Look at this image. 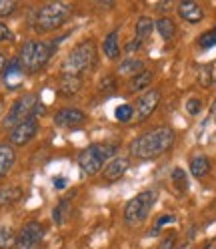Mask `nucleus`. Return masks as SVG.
Returning <instances> with one entry per match:
<instances>
[{
    "label": "nucleus",
    "instance_id": "423d86ee",
    "mask_svg": "<svg viewBox=\"0 0 216 249\" xmlns=\"http://www.w3.org/2000/svg\"><path fill=\"white\" fill-rule=\"evenodd\" d=\"M156 199H158V193L154 189H146V191H140L138 195H134L124 205V221L128 225L142 223L148 217L150 209L154 207V203H156Z\"/></svg>",
    "mask_w": 216,
    "mask_h": 249
},
{
    "label": "nucleus",
    "instance_id": "6e6552de",
    "mask_svg": "<svg viewBox=\"0 0 216 249\" xmlns=\"http://www.w3.org/2000/svg\"><path fill=\"white\" fill-rule=\"evenodd\" d=\"M44 239V227L38 221H28L22 225L20 233L16 235L18 249H40Z\"/></svg>",
    "mask_w": 216,
    "mask_h": 249
},
{
    "label": "nucleus",
    "instance_id": "9d476101",
    "mask_svg": "<svg viewBox=\"0 0 216 249\" xmlns=\"http://www.w3.org/2000/svg\"><path fill=\"white\" fill-rule=\"evenodd\" d=\"M84 123H86V113L76 107L60 108L54 115V124L58 129H76V127H82Z\"/></svg>",
    "mask_w": 216,
    "mask_h": 249
},
{
    "label": "nucleus",
    "instance_id": "f3484780",
    "mask_svg": "<svg viewBox=\"0 0 216 249\" xmlns=\"http://www.w3.org/2000/svg\"><path fill=\"white\" fill-rule=\"evenodd\" d=\"M190 173L196 179H204L210 173V159L206 155H196L190 161Z\"/></svg>",
    "mask_w": 216,
    "mask_h": 249
},
{
    "label": "nucleus",
    "instance_id": "ddd939ff",
    "mask_svg": "<svg viewBox=\"0 0 216 249\" xmlns=\"http://www.w3.org/2000/svg\"><path fill=\"white\" fill-rule=\"evenodd\" d=\"M178 17L188 24H198L204 18V10L200 8V4L192 2V0H182L178 4Z\"/></svg>",
    "mask_w": 216,
    "mask_h": 249
},
{
    "label": "nucleus",
    "instance_id": "0eeeda50",
    "mask_svg": "<svg viewBox=\"0 0 216 249\" xmlns=\"http://www.w3.org/2000/svg\"><path fill=\"white\" fill-rule=\"evenodd\" d=\"M36 105H38L36 95H24V97H20L16 103L10 107L8 115H6L4 121H2V127H6V129H14L16 124L28 121L30 117L34 115Z\"/></svg>",
    "mask_w": 216,
    "mask_h": 249
},
{
    "label": "nucleus",
    "instance_id": "7c9ffc66",
    "mask_svg": "<svg viewBox=\"0 0 216 249\" xmlns=\"http://www.w3.org/2000/svg\"><path fill=\"white\" fill-rule=\"evenodd\" d=\"M174 245H176V233H168L166 237H162V241L156 249H174Z\"/></svg>",
    "mask_w": 216,
    "mask_h": 249
},
{
    "label": "nucleus",
    "instance_id": "2eb2a0df",
    "mask_svg": "<svg viewBox=\"0 0 216 249\" xmlns=\"http://www.w3.org/2000/svg\"><path fill=\"white\" fill-rule=\"evenodd\" d=\"M14 163H16V153H14L12 145H0V181L8 175Z\"/></svg>",
    "mask_w": 216,
    "mask_h": 249
},
{
    "label": "nucleus",
    "instance_id": "2f4dec72",
    "mask_svg": "<svg viewBox=\"0 0 216 249\" xmlns=\"http://www.w3.org/2000/svg\"><path fill=\"white\" fill-rule=\"evenodd\" d=\"M200 108H202V103H200L198 99H188V101H186V113H188V115H192V117L198 115Z\"/></svg>",
    "mask_w": 216,
    "mask_h": 249
},
{
    "label": "nucleus",
    "instance_id": "cd10ccee",
    "mask_svg": "<svg viewBox=\"0 0 216 249\" xmlns=\"http://www.w3.org/2000/svg\"><path fill=\"white\" fill-rule=\"evenodd\" d=\"M198 46L202 51H206V49H212V46H216V26L212 28V30H208V33H204L202 36L198 38Z\"/></svg>",
    "mask_w": 216,
    "mask_h": 249
},
{
    "label": "nucleus",
    "instance_id": "1a4fd4ad",
    "mask_svg": "<svg viewBox=\"0 0 216 249\" xmlns=\"http://www.w3.org/2000/svg\"><path fill=\"white\" fill-rule=\"evenodd\" d=\"M158 103H160V90L158 89H150V90L142 92L134 105V119L138 123L146 121L154 113V108L158 107Z\"/></svg>",
    "mask_w": 216,
    "mask_h": 249
},
{
    "label": "nucleus",
    "instance_id": "393cba45",
    "mask_svg": "<svg viewBox=\"0 0 216 249\" xmlns=\"http://www.w3.org/2000/svg\"><path fill=\"white\" fill-rule=\"evenodd\" d=\"M16 245V233L12 231V227L0 223V249H10Z\"/></svg>",
    "mask_w": 216,
    "mask_h": 249
},
{
    "label": "nucleus",
    "instance_id": "a211bd4d",
    "mask_svg": "<svg viewBox=\"0 0 216 249\" xmlns=\"http://www.w3.org/2000/svg\"><path fill=\"white\" fill-rule=\"evenodd\" d=\"M154 28H156V33L160 35L162 40H172L176 35V24L168 17H160L156 22H154Z\"/></svg>",
    "mask_w": 216,
    "mask_h": 249
},
{
    "label": "nucleus",
    "instance_id": "412c9836",
    "mask_svg": "<svg viewBox=\"0 0 216 249\" xmlns=\"http://www.w3.org/2000/svg\"><path fill=\"white\" fill-rule=\"evenodd\" d=\"M80 87H82V76L62 74V79H60V90H62L64 95H74Z\"/></svg>",
    "mask_w": 216,
    "mask_h": 249
},
{
    "label": "nucleus",
    "instance_id": "dca6fc26",
    "mask_svg": "<svg viewBox=\"0 0 216 249\" xmlns=\"http://www.w3.org/2000/svg\"><path fill=\"white\" fill-rule=\"evenodd\" d=\"M102 53L108 60H116L120 56V38H118V30H112L104 40H102Z\"/></svg>",
    "mask_w": 216,
    "mask_h": 249
},
{
    "label": "nucleus",
    "instance_id": "4c0bfd02",
    "mask_svg": "<svg viewBox=\"0 0 216 249\" xmlns=\"http://www.w3.org/2000/svg\"><path fill=\"white\" fill-rule=\"evenodd\" d=\"M54 185H56V187H64V185H66V181H64V179H56V181H54Z\"/></svg>",
    "mask_w": 216,
    "mask_h": 249
},
{
    "label": "nucleus",
    "instance_id": "473e14b6",
    "mask_svg": "<svg viewBox=\"0 0 216 249\" xmlns=\"http://www.w3.org/2000/svg\"><path fill=\"white\" fill-rule=\"evenodd\" d=\"M212 67H202L200 69V85H204V87H208L210 83H212V71H210Z\"/></svg>",
    "mask_w": 216,
    "mask_h": 249
},
{
    "label": "nucleus",
    "instance_id": "4be33fe9",
    "mask_svg": "<svg viewBox=\"0 0 216 249\" xmlns=\"http://www.w3.org/2000/svg\"><path fill=\"white\" fill-rule=\"evenodd\" d=\"M70 207H72L70 199H62L60 203H56V207H54V211H52V219H54L56 225H62V223L68 219V215H70V211H72Z\"/></svg>",
    "mask_w": 216,
    "mask_h": 249
},
{
    "label": "nucleus",
    "instance_id": "e433bc0d",
    "mask_svg": "<svg viewBox=\"0 0 216 249\" xmlns=\"http://www.w3.org/2000/svg\"><path fill=\"white\" fill-rule=\"evenodd\" d=\"M178 249H196V247H194L192 243H182V245H180Z\"/></svg>",
    "mask_w": 216,
    "mask_h": 249
},
{
    "label": "nucleus",
    "instance_id": "c9c22d12",
    "mask_svg": "<svg viewBox=\"0 0 216 249\" xmlns=\"http://www.w3.org/2000/svg\"><path fill=\"white\" fill-rule=\"evenodd\" d=\"M4 69H6V58L4 54H0V72H4Z\"/></svg>",
    "mask_w": 216,
    "mask_h": 249
},
{
    "label": "nucleus",
    "instance_id": "72a5a7b5",
    "mask_svg": "<svg viewBox=\"0 0 216 249\" xmlns=\"http://www.w3.org/2000/svg\"><path fill=\"white\" fill-rule=\"evenodd\" d=\"M142 44H144V42H140L138 38H134V40H130V42L126 44V49H124V51H126L128 54H132V53H136L138 49H142Z\"/></svg>",
    "mask_w": 216,
    "mask_h": 249
},
{
    "label": "nucleus",
    "instance_id": "f257e3e1",
    "mask_svg": "<svg viewBox=\"0 0 216 249\" xmlns=\"http://www.w3.org/2000/svg\"><path fill=\"white\" fill-rule=\"evenodd\" d=\"M174 129L172 127H156L148 133H142L140 137H136L132 145H130V155L136 159H156L160 155H164L166 151H170L174 145Z\"/></svg>",
    "mask_w": 216,
    "mask_h": 249
},
{
    "label": "nucleus",
    "instance_id": "aec40b11",
    "mask_svg": "<svg viewBox=\"0 0 216 249\" xmlns=\"http://www.w3.org/2000/svg\"><path fill=\"white\" fill-rule=\"evenodd\" d=\"M152 79H154V74H152L150 71H142V72H138L136 76H132V79H130L128 89H130L132 92H140V90H144V89L152 83Z\"/></svg>",
    "mask_w": 216,
    "mask_h": 249
},
{
    "label": "nucleus",
    "instance_id": "6ab92c4d",
    "mask_svg": "<svg viewBox=\"0 0 216 249\" xmlns=\"http://www.w3.org/2000/svg\"><path fill=\"white\" fill-rule=\"evenodd\" d=\"M152 30H154V22H152V18H148V17H140V18L136 20V28H134L136 36H134V38H138L140 42H144V40L150 38Z\"/></svg>",
    "mask_w": 216,
    "mask_h": 249
},
{
    "label": "nucleus",
    "instance_id": "39448f33",
    "mask_svg": "<svg viewBox=\"0 0 216 249\" xmlns=\"http://www.w3.org/2000/svg\"><path fill=\"white\" fill-rule=\"evenodd\" d=\"M94 60H96L94 40H82L78 46H74L66 54V58L62 60V67H60V72L72 74V76H82V72H86Z\"/></svg>",
    "mask_w": 216,
    "mask_h": 249
},
{
    "label": "nucleus",
    "instance_id": "7ed1b4c3",
    "mask_svg": "<svg viewBox=\"0 0 216 249\" xmlns=\"http://www.w3.org/2000/svg\"><path fill=\"white\" fill-rule=\"evenodd\" d=\"M116 151H118V147L112 143H94V145H88L86 149H82L76 161H78V167L82 169V173L86 177H94L106 167L108 161L116 157Z\"/></svg>",
    "mask_w": 216,
    "mask_h": 249
},
{
    "label": "nucleus",
    "instance_id": "5701e85b",
    "mask_svg": "<svg viewBox=\"0 0 216 249\" xmlns=\"http://www.w3.org/2000/svg\"><path fill=\"white\" fill-rule=\"evenodd\" d=\"M20 197H22V189H20V187H4V189H0V207L16 203Z\"/></svg>",
    "mask_w": 216,
    "mask_h": 249
},
{
    "label": "nucleus",
    "instance_id": "f03ea898",
    "mask_svg": "<svg viewBox=\"0 0 216 249\" xmlns=\"http://www.w3.org/2000/svg\"><path fill=\"white\" fill-rule=\"evenodd\" d=\"M60 44V40H28L24 42V46L18 53V62L24 72H38L42 71L48 60L52 58L56 46Z\"/></svg>",
    "mask_w": 216,
    "mask_h": 249
},
{
    "label": "nucleus",
    "instance_id": "c756f323",
    "mask_svg": "<svg viewBox=\"0 0 216 249\" xmlns=\"http://www.w3.org/2000/svg\"><path fill=\"white\" fill-rule=\"evenodd\" d=\"M174 221V217L172 215H162V217H158V219H156V223H154V227H152V235H154V233H158L166 223H172Z\"/></svg>",
    "mask_w": 216,
    "mask_h": 249
},
{
    "label": "nucleus",
    "instance_id": "c85d7f7f",
    "mask_svg": "<svg viewBox=\"0 0 216 249\" xmlns=\"http://www.w3.org/2000/svg\"><path fill=\"white\" fill-rule=\"evenodd\" d=\"M14 10H16V2L14 0H0V18L8 17Z\"/></svg>",
    "mask_w": 216,
    "mask_h": 249
},
{
    "label": "nucleus",
    "instance_id": "a878e982",
    "mask_svg": "<svg viewBox=\"0 0 216 249\" xmlns=\"http://www.w3.org/2000/svg\"><path fill=\"white\" fill-rule=\"evenodd\" d=\"M114 117H116V121H120V123L132 121V119H134V107H130V105H120V107H116Z\"/></svg>",
    "mask_w": 216,
    "mask_h": 249
},
{
    "label": "nucleus",
    "instance_id": "f704fd0d",
    "mask_svg": "<svg viewBox=\"0 0 216 249\" xmlns=\"http://www.w3.org/2000/svg\"><path fill=\"white\" fill-rule=\"evenodd\" d=\"M12 38V33H10V28L6 24H0V42H4V40H10Z\"/></svg>",
    "mask_w": 216,
    "mask_h": 249
},
{
    "label": "nucleus",
    "instance_id": "f8f14e48",
    "mask_svg": "<svg viewBox=\"0 0 216 249\" xmlns=\"http://www.w3.org/2000/svg\"><path fill=\"white\" fill-rule=\"evenodd\" d=\"M128 167H130L128 157L116 155V157H112L110 161L106 163V167L102 169V177H104L106 181H118L120 177H124V173L128 171Z\"/></svg>",
    "mask_w": 216,
    "mask_h": 249
},
{
    "label": "nucleus",
    "instance_id": "4468645a",
    "mask_svg": "<svg viewBox=\"0 0 216 249\" xmlns=\"http://www.w3.org/2000/svg\"><path fill=\"white\" fill-rule=\"evenodd\" d=\"M24 74H26V72L22 71L18 58H14L12 62H8L6 69H4V83H6V87H8V89H16V87H20V83H22V79H24Z\"/></svg>",
    "mask_w": 216,
    "mask_h": 249
},
{
    "label": "nucleus",
    "instance_id": "9b49d317",
    "mask_svg": "<svg viewBox=\"0 0 216 249\" xmlns=\"http://www.w3.org/2000/svg\"><path fill=\"white\" fill-rule=\"evenodd\" d=\"M36 135H38V121H36L34 117H30L28 121L16 124V127L12 129V133H10V143H12L14 147H24V145H28L30 141H32Z\"/></svg>",
    "mask_w": 216,
    "mask_h": 249
},
{
    "label": "nucleus",
    "instance_id": "58836bf2",
    "mask_svg": "<svg viewBox=\"0 0 216 249\" xmlns=\"http://www.w3.org/2000/svg\"><path fill=\"white\" fill-rule=\"evenodd\" d=\"M212 113H216V103H214V107H212Z\"/></svg>",
    "mask_w": 216,
    "mask_h": 249
},
{
    "label": "nucleus",
    "instance_id": "20e7f679",
    "mask_svg": "<svg viewBox=\"0 0 216 249\" xmlns=\"http://www.w3.org/2000/svg\"><path fill=\"white\" fill-rule=\"evenodd\" d=\"M72 17V4L68 2H48L36 10L34 28L38 33H52L64 26Z\"/></svg>",
    "mask_w": 216,
    "mask_h": 249
},
{
    "label": "nucleus",
    "instance_id": "bb28decb",
    "mask_svg": "<svg viewBox=\"0 0 216 249\" xmlns=\"http://www.w3.org/2000/svg\"><path fill=\"white\" fill-rule=\"evenodd\" d=\"M172 183L176 185V189L178 191H186L188 189V179H186V173L178 167V169H174L172 171Z\"/></svg>",
    "mask_w": 216,
    "mask_h": 249
},
{
    "label": "nucleus",
    "instance_id": "b1692460",
    "mask_svg": "<svg viewBox=\"0 0 216 249\" xmlns=\"http://www.w3.org/2000/svg\"><path fill=\"white\" fill-rule=\"evenodd\" d=\"M120 74H126V76H136L138 72L144 71V62L138 60V58H126L122 65L118 67Z\"/></svg>",
    "mask_w": 216,
    "mask_h": 249
}]
</instances>
